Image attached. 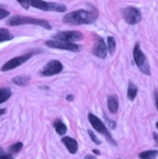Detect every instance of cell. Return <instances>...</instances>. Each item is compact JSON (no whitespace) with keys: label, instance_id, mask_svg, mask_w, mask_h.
I'll list each match as a JSON object with an SVG mask.
<instances>
[{"label":"cell","instance_id":"1f68e13d","mask_svg":"<svg viewBox=\"0 0 158 159\" xmlns=\"http://www.w3.org/2000/svg\"><path fill=\"white\" fill-rule=\"evenodd\" d=\"M156 127H157V129H158V122H157V124H156Z\"/></svg>","mask_w":158,"mask_h":159},{"label":"cell","instance_id":"603a6c76","mask_svg":"<svg viewBox=\"0 0 158 159\" xmlns=\"http://www.w3.org/2000/svg\"><path fill=\"white\" fill-rule=\"evenodd\" d=\"M0 159H13V158L10 154L6 153V152L3 151V148L0 147Z\"/></svg>","mask_w":158,"mask_h":159},{"label":"cell","instance_id":"52a82bcc","mask_svg":"<svg viewBox=\"0 0 158 159\" xmlns=\"http://www.w3.org/2000/svg\"><path fill=\"white\" fill-rule=\"evenodd\" d=\"M32 53H27V54H23V55H20V57H13L12 60L8 61L3 66L1 67V70L2 71H8V70H11L13 68H16L17 66L20 65L24 64L25 62H27L28 60L32 57Z\"/></svg>","mask_w":158,"mask_h":159},{"label":"cell","instance_id":"9a60e30c","mask_svg":"<svg viewBox=\"0 0 158 159\" xmlns=\"http://www.w3.org/2000/svg\"><path fill=\"white\" fill-rule=\"evenodd\" d=\"M30 77L29 76H17L13 78V82L17 86H26L29 82Z\"/></svg>","mask_w":158,"mask_h":159},{"label":"cell","instance_id":"d4e9b609","mask_svg":"<svg viewBox=\"0 0 158 159\" xmlns=\"http://www.w3.org/2000/svg\"><path fill=\"white\" fill-rule=\"evenodd\" d=\"M19 3L23 7L24 9H28L30 6V0H17Z\"/></svg>","mask_w":158,"mask_h":159},{"label":"cell","instance_id":"7402d4cb","mask_svg":"<svg viewBox=\"0 0 158 159\" xmlns=\"http://www.w3.org/2000/svg\"><path fill=\"white\" fill-rule=\"evenodd\" d=\"M22 147H23V144H22L21 142H19V143H15V144L11 145V146L9 147V151H10L11 153H13V154H16V153H19V152L21 151Z\"/></svg>","mask_w":158,"mask_h":159},{"label":"cell","instance_id":"8992f818","mask_svg":"<svg viewBox=\"0 0 158 159\" xmlns=\"http://www.w3.org/2000/svg\"><path fill=\"white\" fill-rule=\"evenodd\" d=\"M122 16H124V21L130 25H135L142 19V14L140 10L134 8V7H128V8L124 9L122 10Z\"/></svg>","mask_w":158,"mask_h":159},{"label":"cell","instance_id":"7a4b0ae2","mask_svg":"<svg viewBox=\"0 0 158 159\" xmlns=\"http://www.w3.org/2000/svg\"><path fill=\"white\" fill-rule=\"evenodd\" d=\"M8 24L11 26H19L24 24H33V25H39L41 27H44L47 30H51V25L44 20L34 19V17L23 16V15H14L8 21Z\"/></svg>","mask_w":158,"mask_h":159},{"label":"cell","instance_id":"cb8c5ba5","mask_svg":"<svg viewBox=\"0 0 158 159\" xmlns=\"http://www.w3.org/2000/svg\"><path fill=\"white\" fill-rule=\"evenodd\" d=\"M88 134H89V136H90V138H91V140H92L93 142L95 143V144H97V145L101 144V141H100L99 139H97V136L94 135V133H93L92 131H90V130H89V131H88Z\"/></svg>","mask_w":158,"mask_h":159},{"label":"cell","instance_id":"484cf974","mask_svg":"<svg viewBox=\"0 0 158 159\" xmlns=\"http://www.w3.org/2000/svg\"><path fill=\"white\" fill-rule=\"evenodd\" d=\"M9 14H10V12L7 10H4V9H1L0 8V20L4 19V17L9 16Z\"/></svg>","mask_w":158,"mask_h":159},{"label":"cell","instance_id":"44dd1931","mask_svg":"<svg viewBox=\"0 0 158 159\" xmlns=\"http://www.w3.org/2000/svg\"><path fill=\"white\" fill-rule=\"evenodd\" d=\"M107 50L110 54H114L115 50H116V40L113 37H107Z\"/></svg>","mask_w":158,"mask_h":159},{"label":"cell","instance_id":"e0dca14e","mask_svg":"<svg viewBox=\"0 0 158 159\" xmlns=\"http://www.w3.org/2000/svg\"><path fill=\"white\" fill-rule=\"evenodd\" d=\"M48 11H55V12H64L66 11V7L60 3H51L48 2Z\"/></svg>","mask_w":158,"mask_h":159},{"label":"cell","instance_id":"2e32d148","mask_svg":"<svg viewBox=\"0 0 158 159\" xmlns=\"http://www.w3.org/2000/svg\"><path fill=\"white\" fill-rule=\"evenodd\" d=\"M138 94V88L134 84L129 82L128 84V98L130 101H133L135 98V96Z\"/></svg>","mask_w":158,"mask_h":159},{"label":"cell","instance_id":"ac0fdd59","mask_svg":"<svg viewBox=\"0 0 158 159\" xmlns=\"http://www.w3.org/2000/svg\"><path fill=\"white\" fill-rule=\"evenodd\" d=\"M12 94L11 90L9 88H1L0 89V104L1 103H4L7 100Z\"/></svg>","mask_w":158,"mask_h":159},{"label":"cell","instance_id":"277c9868","mask_svg":"<svg viewBox=\"0 0 158 159\" xmlns=\"http://www.w3.org/2000/svg\"><path fill=\"white\" fill-rule=\"evenodd\" d=\"M88 119H89V121H90L91 126L93 127V129L97 130L99 133L103 134L104 136H106V139H107V140L110 141L113 145H116L115 140L112 138V134L110 133V131L107 130V128H106L105 125L101 121V119H100V118H97L95 115H93V114L90 113L88 115Z\"/></svg>","mask_w":158,"mask_h":159},{"label":"cell","instance_id":"7c38bea8","mask_svg":"<svg viewBox=\"0 0 158 159\" xmlns=\"http://www.w3.org/2000/svg\"><path fill=\"white\" fill-rule=\"evenodd\" d=\"M118 98L116 95H110L107 98V107L110 109L111 113L115 114L118 111Z\"/></svg>","mask_w":158,"mask_h":159},{"label":"cell","instance_id":"f1b7e54d","mask_svg":"<svg viewBox=\"0 0 158 159\" xmlns=\"http://www.w3.org/2000/svg\"><path fill=\"white\" fill-rule=\"evenodd\" d=\"M67 98L68 101H72L73 98H74V96H73V95H67V98Z\"/></svg>","mask_w":158,"mask_h":159},{"label":"cell","instance_id":"6da1fadb","mask_svg":"<svg viewBox=\"0 0 158 159\" xmlns=\"http://www.w3.org/2000/svg\"><path fill=\"white\" fill-rule=\"evenodd\" d=\"M97 11L93 8L92 10H77L67 13L64 16V23L70 25H81V24H91L97 20Z\"/></svg>","mask_w":158,"mask_h":159},{"label":"cell","instance_id":"5b68a950","mask_svg":"<svg viewBox=\"0 0 158 159\" xmlns=\"http://www.w3.org/2000/svg\"><path fill=\"white\" fill-rule=\"evenodd\" d=\"M46 46L49 48L61 49V50H67L72 52H78L81 50V47L74 43L72 41H64V40H48L46 41Z\"/></svg>","mask_w":158,"mask_h":159},{"label":"cell","instance_id":"30bf717a","mask_svg":"<svg viewBox=\"0 0 158 159\" xmlns=\"http://www.w3.org/2000/svg\"><path fill=\"white\" fill-rule=\"evenodd\" d=\"M92 53L93 55L100 57V59H105L106 57V55H107V44H105V41L102 38L97 37V41L93 44Z\"/></svg>","mask_w":158,"mask_h":159},{"label":"cell","instance_id":"8fae6325","mask_svg":"<svg viewBox=\"0 0 158 159\" xmlns=\"http://www.w3.org/2000/svg\"><path fill=\"white\" fill-rule=\"evenodd\" d=\"M62 143L66 146V148L68 149L70 154H76L78 151V143L76 140L70 138V136H64L62 138Z\"/></svg>","mask_w":158,"mask_h":159},{"label":"cell","instance_id":"4fadbf2b","mask_svg":"<svg viewBox=\"0 0 158 159\" xmlns=\"http://www.w3.org/2000/svg\"><path fill=\"white\" fill-rule=\"evenodd\" d=\"M53 127L55 128V131H56V133L60 134V135H64V134L66 133V131H67V128H66L65 125L60 119L55 120L54 124H53Z\"/></svg>","mask_w":158,"mask_h":159},{"label":"cell","instance_id":"3957f363","mask_svg":"<svg viewBox=\"0 0 158 159\" xmlns=\"http://www.w3.org/2000/svg\"><path fill=\"white\" fill-rule=\"evenodd\" d=\"M133 57H134V62L140 68V70L143 74H145V75H151L150 65H148V62L146 60V57L142 52L139 43L135 44L134 49H133Z\"/></svg>","mask_w":158,"mask_h":159},{"label":"cell","instance_id":"5bb4252c","mask_svg":"<svg viewBox=\"0 0 158 159\" xmlns=\"http://www.w3.org/2000/svg\"><path fill=\"white\" fill-rule=\"evenodd\" d=\"M30 6L36 9H40V10L48 11V2L43 0H30Z\"/></svg>","mask_w":158,"mask_h":159},{"label":"cell","instance_id":"83f0119b","mask_svg":"<svg viewBox=\"0 0 158 159\" xmlns=\"http://www.w3.org/2000/svg\"><path fill=\"white\" fill-rule=\"evenodd\" d=\"M84 159H97V158H95L94 156H91V155H89V156H87V157L84 158Z\"/></svg>","mask_w":158,"mask_h":159},{"label":"cell","instance_id":"f546056e","mask_svg":"<svg viewBox=\"0 0 158 159\" xmlns=\"http://www.w3.org/2000/svg\"><path fill=\"white\" fill-rule=\"evenodd\" d=\"M4 113H6V109H4V108L0 109V115H2V114H4Z\"/></svg>","mask_w":158,"mask_h":159},{"label":"cell","instance_id":"d6986e66","mask_svg":"<svg viewBox=\"0 0 158 159\" xmlns=\"http://www.w3.org/2000/svg\"><path fill=\"white\" fill-rule=\"evenodd\" d=\"M158 156L157 151H146L142 152L139 155V157L141 159H155Z\"/></svg>","mask_w":158,"mask_h":159},{"label":"cell","instance_id":"ffe728a7","mask_svg":"<svg viewBox=\"0 0 158 159\" xmlns=\"http://www.w3.org/2000/svg\"><path fill=\"white\" fill-rule=\"evenodd\" d=\"M13 38L12 34L9 32L6 28H0V42L3 41H8V40H11Z\"/></svg>","mask_w":158,"mask_h":159},{"label":"cell","instance_id":"ba28073f","mask_svg":"<svg viewBox=\"0 0 158 159\" xmlns=\"http://www.w3.org/2000/svg\"><path fill=\"white\" fill-rule=\"evenodd\" d=\"M54 39L64 40V41H78L84 39V35L77 30H68V32H61L54 35Z\"/></svg>","mask_w":158,"mask_h":159},{"label":"cell","instance_id":"4dcf8cb0","mask_svg":"<svg viewBox=\"0 0 158 159\" xmlns=\"http://www.w3.org/2000/svg\"><path fill=\"white\" fill-rule=\"evenodd\" d=\"M93 153L97 154V155H100V152L99 151H95V149H93Z\"/></svg>","mask_w":158,"mask_h":159},{"label":"cell","instance_id":"4316f807","mask_svg":"<svg viewBox=\"0 0 158 159\" xmlns=\"http://www.w3.org/2000/svg\"><path fill=\"white\" fill-rule=\"evenodd\" d=\"M155 103H156V107L158 109V92H157V91L155 92Z\"/></svg>","mask_w":158,"mask_h":159},{"label":"cell","instance_id":"9c48e42d","mask_svg":"<svg viewBox=\"0 0 158 159\" xmlns=\"http://www.w3.org/2000/svg\"><path fill=\"white\" fill-rule=\"evenodd\" d=\"M63 70V65L60 61H56V60H53V61H50L46 66L43 67L41 71V75L43 76H53L56 75V74H60Z\"/></svg>","mask_w":158,"mask_h":159}]
</instances>
